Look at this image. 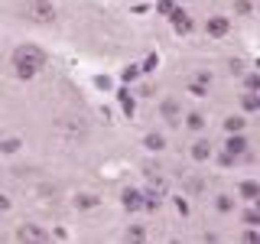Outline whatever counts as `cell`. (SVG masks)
<instances>
[{
	"label": "cell",
	"mask_w": 260,
	"mask_h": 244,
	"mask_svg": "<svg viewBox=\"0 0 260 244\" xmlns=\"http://www.w3.org/2000/svg\"><path fill=\"white\" fill-rule=\"evenodd\" d=\"M137 75H140V69H137V65H130V69H124V81H134Z\"/></svg>",
	"instance_id": "d6986e66"
},
{
	"label": "cell",
	"mask_w": 260,
	"mask_h": 244,
	"mask_svg": "<svg viewBox=\"0 0 260 244\" xmlns=\"http://www.w3.org/2000/svg\"><path fill=\"white\" fill-rule=\"evenodd\" d=\"M244 108H247V111H257L260 108V98L254 92H247V95H244Z\"/></svg>",
	"instance_id": "4fadbf2b"
},
{
	"label": "cell",
	"mask_w": 260,
	"mask_h": 244,
	"mask_svg": "<svg viewBox=\"0 0 260 244\" xmlns=\"http://www.w3.org/2000/svg\"><path fill=\"white\" fill-rule=\"evenodd\" d=\"M127 238H134V241H140V238H143V228H130V231H127Z\"/></svg>",
	"instance_id": "cb8c5ba5"
},
{
	"label": "cell",
	"mask_w": 260,
	"mask_h": 244,
	"mask_svg": "<svg viewBox=\"0 0 260 244\" xmlns=\"http://www.w3.org/2000/svg\"><path fill=\"white\" fill-rule=\"evenodd\" d=\"M10 208V199H7V195H0V211H7Z\"/></svg>",
	"instance_id": "4316f807"
},
{
	"label": "cell",
	"mask_w": 260,
	"mask_h": 244,
	"mask_svg": "<svg viewBox=\"0 0 260 244\" xmlns=\"http://www.w3.org/2000/svg\"><path fill=\"white\" fill-rule=\"evenodd\" d=\"M241 195H244L247 202L260 199V182H254V179H244V182H241Z\"/></svg>",
	"instance_id": "ba28073f"
},
{
	"label": "cell",
	"mask_w": 260,
	"mask_h": 244,
	"mask_svg": "<svg viewBox=\"0 0 260 244\" xmlns=\"http://www.w3.org/2000/svg\"><path fill=\"white\" fill-rule=\"evenodd\" d=\"M247 146L250 143L244 140L241 134H231V137H228V143H224V150H228V157L234 160V157H244V153H247Z\"/></svg>",
	"instance_id": "277c9868"
},
{
	"label": "cell",
	"mask_w": 260,
	"mask_h": 244,
	"mask_svg": "<svg viewBox=\"0 0 260 244\" xmlns=\"http://www.w3.org/2000/svg\"><path fill=\"white\" fill-rule=\"evenodd\" d=\"M244 222H247V225H257L260 215H257V211H247V215H244Z\"/></svg>",
	"instance_id": "d4e9b609"
},
{
	"label": "cell",
	"mask_w": 260,
	"mask_h": 244,
	"mask_svg": "<svg viewBox=\"0 0 260 244\" xmlns=\"http://www.w3.org/2000/svg\"><path fill=\"white\" fill-rule=\"evenodd\" d=\"M244 241H247V244H257L260 234H257V231H247V234H244Z\"/></svg>",
	"instance_id": "484cf974"
},
{
	"label": "cell",
	"mask_w": 260,
	"mask_h": 244,
	"mask_svg": "<svg viewBox=\"0 0 260 244\" xmlns=\"http://www.w3.org/2000/svg\"><path fill=\"white\" fill-rule=\"evenodd\" d=\"M162 111H166V117H169V124H173V117H176V104H173V101H166V108H162Z\"/></svg>",
	"instance_id": "7402d4cb"
},
{
	"label": "cell",
	"mask_w": 260,
	"mask_h": 244,
	"mask_svg": "<svg viewBox=\"0 0 260 244\" xmlns=\"http://www.w3.org/2000/svg\"><path fill=\"white\" fill-rule=\"evenodd\" d=\"M156 10H159V13H169V10H173V0H159Z\"/></svg>",
	"instance_id": "44dd1931"
},
{
	"label": "cell",
	"mask_w": 260,
	"mask_h": 244,
	"mask_svg": "<svg viewBox=\"0 0 260 244\" xmlns=\"http://www.w3.org/2000/svg\"><path fill=\"white\" fill-rule=\"evenodd\" d=\"M185 124H189L192 130H202V127H205V117H202V114H189V120H185Z\"/></svg>",
	"instance_id": "5bb4252c"
},
{
	"label": "cell",
	"mask_w": 260,
	"mask_h": 244,
	"mask_svg": "<svg viewBox=\"0 0 260 244\" xmlns=\"http://www.w3.org/2000/svg\"><path fill=\"white\" fill-rule=\"evenodd\" d=\"M120 205H124L127 211H140V208H143V192L124 189V195H120Z\"/></svg>",
	"instance_id": "8992f818"
},
{
	"label": "cell",
	"mask_w": 260,
	"mask_h": 244,
	"mask_svg": "<svg viewBox=\"0 0 260 244\" xmlns=\"http://www.w3.org/2000/svg\"><path fill=\"white\" fill-rule=\"evenodd\" d=\"M215 205L221 208V211H231V208H234V202H231V195H218V202H215Z\"/></svg>",
	"instance_id": "2e32d148"
},
{
	"label": "cell",
	"mask_w": 260,
	"mask_h": 244,
	"mask_svg": "<svg viewBox=\"0 0 260 244\" xmlns=\"http://www.w3.org/2000/svg\"><path fill=\"white\" fill-rule=\"evenodd\" d=\"M120 108H124V114H134V98H130V92H120Z\"/></svg>",
	"instance_id": "7c38bea8"
},
{
	"label": "cell",
	"mask_w": 260,
	"mask_h": 244,
	"mask_svg": "<svg viewBox=\"0 0 260 244\" xmlns=\"http://www.w3.org/2000/svg\"><path fill=\"white\" fill-rule=\"evenodd\" d=\"M13 69H16V75H20V78L39 75V72L46 69V52L39 46H32V43L16 46L13 49Z\"/></svg>",
	"instance_id": "6da1fadb"
},
{
	"label": "cell",
	"mask_w": 260,
	"mask_h": 244,
	"mask_svg": "<svg viewBox=\"0 0 260 244\" xmlns=\"http://www.w3.org/2000/svg\"><path fill=\"white\" fill-rule=\"evenodd\" d=\"M257 88H260V78L250 72V75H247V92H257Z\"/></svg>",
	"instance_id": "ffe728a7"
},
{
	"label": "cell",
	"mask_w": 260,
	"mask_h": 244,
	"mask_svg": "<svg viewBox=\"0 0 260 244\" xmlns=\"http://www.w3.org/2000/svg\"><path fill=\"white\" fill-rule=\"evenodd\" d=\"M234 10H238L241 16H247L250 13V4H247V0H238V4H234Z\"/></svg>",
	"instance_id": "ac0fdd59"
},
{
	"label": "cell",
	"mask_w": 260,
	"mask_h": 244,
	"mask_svg": "<svg viewBox=\"0 0 260 244\" xmlns=\"http://www.w3.org/2000/svg\"><path fill=\"white\" fill-rule=\"evenodd\" d=\"M16 238L29 241V244H46L49 241V231H46V228H39V225H32V222H26V225L16 228Z\"/></svg>",
	"instance_id": "3957f363"
},
{
	"label": "cell",
	"mask_w": 260,
	"mask_h": 244,
	"mask_svg": "<svg viewBox=\"0 0 260 244\" xmlns=\"http://www.w3.org/2000/svg\"><path fill=\"white\" fill-rule=\"evenodd\" d=\"M169 20H173V29H176V33H189V29H192L189 13H182V10H169Z\"/></svg>",
	"instance_id": "52a82bcc"
},
{
	"label": "cell",
	"mask_w": 260,
	"mask_h": 244,
	"mask_svg": "<svg viewBox=\"0 0 260 244\" xmlns=\"http://www.w3.org/2000/svg\"><path fill=\"white\" fill-rule=\"evenodd\" d=\"M16 146H20V143H16V140H4V143H0V150H7V153H13V150H16Z\"/></svg>",
	"instance_id": "603a6c76"
},
{
	"label": "cell",
	"mask_w": 260,
	"mask_h": 244,
	"mask_svg": "<svg viewBox=\"0 0 260 244\" xmlns=\"http://www.w3.org/2000/svg\"><path fill=\"white\" fill-rule=\"evenodd\" d=\"M231 29V23H228V16H208V23H205V33L208 36H224V33Z\"/></svg>",
	"instance_id": "5b68a950"
},
{
	"label": "cell",
	"mask_w": 260,
	"mask_h": 244,
	"mask_svg": "<svg viewBox=\"0 0 260 244\" xmlns=\"http://www.w3.org/2000/svg\"><path fill=\"white\" fill-rule=\"evenodd\" d=\"M189 92H192L195 98H205V95H208V85H202V81H192V85H189Z\"/></svg>",
	"instance_id": "9a60e30c"
},
{
	"label": "cell",
	"mask_w": 260,
	"mask_h": 244,
	"mask_svg": "<svg viewBox=\"0 0 260 244\" xmlns=\"http://www.w3.org/2000/svg\"><path fill=\"white\" fill-rule=\"evenodd\" d=\"M244 124H247L244 117H228V120H224V130H228V134H241Z\"/></svg>",
	"instance_id": "30bf717a"
},
{
	"label": "cell",
	"mask_w": 260,
	"mask_h": 244,
	"mask_svg": "<svg viewBox=\"0 0 260 244\" xmlns=\"http://www.w3.org/2000/svg\"><path fill=\"white\" fill-rule=\"evenodd\" d=\"M208 157H211V143L208 140H195L192 143V160L202 163V160H208Z\"/></svg>",
	"instance_id": "9c48e42d"
},
{
	"label": "cell",
	"mask_w": 260,
	"mask_h": 244,
	"mask_svg": "<svg viewBox=\"0 0 260 244\" xmlns=\"http://www.w3.org/2000/svg\"><path fill=\"white\" fill-rule=\"evenodd\" d=\"M146 146H150V150H162V146H166V140H162L159 134H146V140H143Z\"/></svg>",
	"instance_id": "8fae6325"
},
{
	"label": "cell",
	"mask_w": 260,
	"mask_h": 244,
	"mask_svg": "<svg viewBox=\"0 0 260 244\" xmlns=\"http://www.w3.org/2000/svg\"><path fill=\"white\" fill-rule=\"evenodd\" d=\"M26 16L32 23H52L55 20V7L49 0H29L26 4Z\"/></svg>",
	"instance_id": "7a4b0ae2"
},
{
	"label": "cell",
	"mask_w": 260,
	"mask_h": 244,
	"mask_svg": "<svg viewBox=\"0 0 260 244\" xmlns=\"http://www.w3.org/2000/svg\"><path fill=\"white\" fill-rule=\"evenodd\" d=\"M156 65H159V59H156V55H146V62H143V69H140V72H153Z\"/></svg>",
	"instance_id": "e0dca14e"
}]
</instances>
